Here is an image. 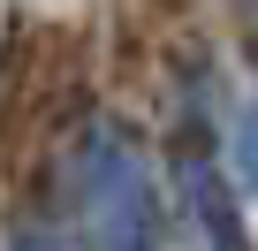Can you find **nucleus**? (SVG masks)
<instances>
[{
    "instance_id": "obj_1",
    "label": "nucleus",
    "mask_w": 258,
    "mask_h": 251,
    "mask_svg": "<svg viewBox=\"0 0 258 251\" xmlns=\"http://www.w3.org/2000/svg\"><path fill=\"white\" fill-rule=\"evenodd\" d=\"M175 190H182V213H190V228H198V243H205V251H250V243H243V221H235L228 183H220L198 153H182V160H175Z\"/></svg>"
},
{
    "instance_id": "obj_2",
    "label": "nucleus",
    "mask_w": 258,
    "mask_h": 251,
    "mask_svg": "<svg viewBox=\"0 0 258 251\" xmlns=\"http://www.w3.org/2000/svg\"><path fill=\"white\" fill-rule=\"evenodd\" d=\"M235 168H243V183H258V107L235 122Z\"/></svg>"
},
{
    "instance_id": "obj_3",
    "label": "nucleus",
    "mask_w": 258,
    "mask_h": 251,
    "mask_svg": "<svg viewBox=\"0 0 258 251\" xmlns=\"http://www.w3.org/2000/svg\"><path fill=\"white\" fill-rule=\"evenodd\" d=\"M16 251H61V243H53V236H23Z\"/></svg>"
}]
</instances>
